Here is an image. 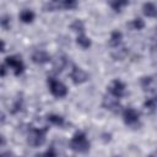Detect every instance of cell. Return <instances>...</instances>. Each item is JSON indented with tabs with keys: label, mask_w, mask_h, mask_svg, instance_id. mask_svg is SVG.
<instances>
[{
	"label": "cell",
	"mask_w": 157,
	"mask_h": 157,
	"mask_svg": "<svg viewBox=\"0 0 157 157\" xmlns=\"http://www.w3.org/2000/svg\"><path fill=\"white\" fill-rule=\"evenodd\" d=\"M20 18H21V21L25 22V23H31V22L34 20V13H33V11H31V10H22V11L20 12Z\"/></svg>",
	"instance_id": "obj_14"
},
{
	"label": "cell",
	"mask_w": 157,
	"mask_h": 157,
	"mask_svg": "<svg viewBox=\"0 0 157 157\" xmlns=\"http://www.w3.org/2000/svg\"><path fill=\"white\" fill-rule=\"evenodd\" d=\"M144 108H145V110H146L148 114L155 113V110H156V99H155L153 97L146 99V102L144 103Z\"/></svg>",
	"instance_id": "obj_16"
},
{
	"label": "cell",
	"mask_w": 157,
	"mask_h": 157,
	"mask_svg": "<svg viewBox=\"0 0 157 157\" xmlns=\"http://www.w3.org/2000/svg\"><path fill=\"white\" fill-rule=\"evenodd\" d=\"M48 128H43V129H31L27 136V142L29 146L32 147H38L42 146L45 142V135H47Z\"/></svg>",
	"instance_id": "obj_2"
},
{
	"label": "cell",
	"mask_w": 157,
	"mask_h": 157,
	"mask_svg": "<svg viewBox=\"0 0 157 157\" xmlns=\"http://www.w3.org/2000/svg\"><path fill=\"white\" fill-rule=\"evenodd\" d=\"M50 60V55L44 52V50H36L33 54H32V61L34 64H38V65H42V64H45Z\"/></svg>",
	"instance_id": "obj_10"
},
{
	"label": "cell",
	"mask_w": 157,
	"mask_h": 157,
	"mask_svg": "<svg viewBox=\"0 0 157 157\" xmlns=\"http://www.w3.org/2000/svg\"><path fill=\"white\" fill-rule=\"evenodd\" d=\"M5 120V117H4V114L2 113H0V123H2Z\"/></svg>",
	"instance_id": "obj_28"
},
{
	"label": "cell",
	"mask_w": 157,
	"mask_h": 157,
	"mask_svg": "<svg viewBox=\"0 0 157 157\" xmlns=\"http://www.w3.org/2000/svg\"><path fill=\"white\" fill-rule=\"evenodd\" d=\"M53 1H61V0H53Z\"/></svg>",
	"instance_id": "obj_30"
},
{
	"label": "cell",
	"mask_w": 157,
	"mask_h": 157,
	"mask_svg": "<svg viewBox=\"0 0 157 157\" xmlns=\"http://www.w3.org/2000/svg\"><path fill=\"white\" fill-rule=\"evenodd\" d=\"M5 50V42L0 39V53H2Z\"/></svg>",
	"instance_id": "obj_27"
},
{
	"label": "cell",
	"mask_w": 157,
	"mask_h": 157,
	"mask_svg": "<svg viewBox=\"0 0 157 157\" xmlns=\"http://www.w3.org/2000/svg\"><path fill=\"white\" fill-rule=\"evenodd\" d=\"M70 148L75 152L86 153L90 151V141L87 140V137L83 132L77 131L70 140Z\"/></svg>",
	"instance_id": "obj_1"
},
{
	"label": "cell",
	"mask_w": 157,
	"mask_h": 157,
	"mask_svg": "<svg viewBox=\"0 0 157 157\" xmlns=\"http://www.w3.org/2000/svg\"><path fill=\"white\" fill-rule=\"evenodd\" d=\"M108 91H109V94H112L117 98H120L125 94V85L120 80H114L109 85Z\"/></svg>",
	"instance_id": "obj_7"
},
{
	"label": "cell",
	"mask_w": 157,
	"mask_h": 157,
	"mask_svg": "<svg viewBox=\"0 0 157 157\" xmlns=\"http://www.w3.org/2000/svg\"><path fill=\"white\" fill-rule=\"evenodd\" d=\"M141 87L145 92L155 94V92H156V78H155V76H144L141 78Z\"/></svg>",
	"instance_id": "obj_9"
},
{
	"label": "cell",
	"mask_w": 157,
	"mask_h": 157,
	"mask_svg": "<svg viewBox=\"0 0 157 157\" xmlns=\"http://www.w3.org/2000/svg\"><path fill=\"white\" fill-rule=\"evenodd\" d=\"M5 63H6V65H9L13 70L15 75H17V76L25 70V65H23L22 60L20 58L15 56V55H11V56L5 58Z\"/></svg>",
	"instance_id": "obj_6"
},
{
	"label": "cell",
	"mask_w": 157,
	"mask_h": 157,
	"mask_svg": "<svg viewBox=\"0 0 157 157\" xmlns=\"http://www.w3.org/2000/svg\"><path fill=\"white\" fill-rule=\"evenodd\" d=\"M70 78L72 80L74 83L80 85V83H83V82H86V81L88 80V75H87V72L83 71L81 67L74 65V66H72V70H71V72H70Z\"/></svg>",
	"instance_id": "obj_5"
},
{
	"label": "cell",
	"mask_w": 157,
	"mask_h": 157,
	"mask_svg": "<svg viewBox=\"0 0 157 157\" xmlns=\"http://www.w3.org/2000/svg\"><path fill=\"white\" fill-rule=\"evenodd\" d=\"M129 0H109V5L115 10V11H120V7L124 5H128Z\"/></svg>",
	"instance_id": "obj_20"
},
{
	"label": "cell",
	"mask_w": 157,
	"mask_h": 157,
	"mask_svg": "<svg viewBox=\"0 0 157 157\" xmlns=\"http://www.w3.org/2000/svg\"><path fill=\"white\" fill-rule=\"evenodd\" d=\"M4 144H5V139L0 135V145H4Z\"/></svg>",
	"instance_id": "obj_29"
},
{
	"label": "cell",
	"mask_w": 157,
	"mask_h": 157,
	"mask_svg": "<svg viewBox=\"0 0 157 157\" xmlns=\"http://www.w3.org/2000/svg\"><path fill=\"white\" fill-rule=\"evenodd\" d=\"M0 26L4 29H9L10 28V17L9 16H2L0 17Z\"/></svg>",
	"instance_id": "obj_23"
},
{
	"label": "cell",
	"mask_w": 157,
	"mask_h": 157,
	"mask_svg": "<svg viewBox=\"0 0 157 157\" xmlns=\"http://www.w3.org/2000/svg\"><path fill=\"white\" fill-rule=\"evenodd\" d=\"M6 75V69L4 65H0V76H5Z\"/></svg>",
	"instance_id": "obj_25"
},
{
	"label": "cell",
	"mask_w": 157,
	"mask_h": 157,
	"mask_svg": "<svg viewBox=\"0 0 157 157\" xmlns=\"http://www.w3.org/2000/svg\"><path fill=\"white\" fill-rule=\"evenodd\" d=\"M66 65H67V59H66V56L63 55V54L56 55L55 59L53 60V70H54L55 72H61V71L65 69Z\"/></svg>",
	"instance_id": "obj_11"
},
{
	"label": "cell",
	"mask_w": 157,
	"mask_h": 157,
	"mask_svg": "<svg viewBox=\"0 0 157 157\" xmlns=\"http://www.w3.org/2000/svg\"><path fill=\"white\" fill-rule=\"evenodd\" d=\"M21 108H22V98H17L16 99V102H15V104L12 105V113H17L18 110H21Z\"/></svg>",
	"instance_id": "obj_24"
},
{
	"label": "cell",
	"mask_w": 157,
	"mask_h": 157,
	"mask_svg": "<svg viewBox=\"0 0 157 157\" xmlns=\"http://www.w3.org/2000/svg\"><path fill=\"white\" fill-rule=\"evenodd\" d=\"M48 121L53 125L61 126L64 124V118L60 115H56V114H50V115H48Z\"/></svg>",
	"instance_id": "obj_17"
},
{
	"label": "cell",
	"mask_w": 157,
	"mask_h": 157,
	"mask_svg": "<svg viewBox=\"0 0 157 157\" xmlns=\"http://www.w3.org/2000/svg\"><path fill=\"white\" fill-rule=\"evenodd\" d=\"M44 155H48V156H55L56 153H55V151H54L53 148H50V150H48V151H47Z\"/></svg>",
	"instance_id": "obj_26"
},
{
	"label": "cell",
	"mask_w": 157,
	"mask_h": 157,
	"mask_svg": "<svg viewBox=\"0 0 157 157\" xmlns=\"http://www.w3.org/2000/svg\"><path fill=\"white\" fill-rule=\"evenodd\" d=\"M131 25H132L134 29H137V31H140V29H142V28L145 27V22H144L141 18H135Z\"/></svg>",
	"instance_id": "obj_22"
},
{
	"label": "cell",
	"mask_w": 157,
	"mask_h": 157,
	"mask_svg": "<svg viewBox=\"0 0 157 157\" xmlns=\"http://www.w3.org/2000/svg\"><path fill=\"white\" fill-rule=\"evenodd\" d=\"M70 28L72 31H75V32H78V33H83V31H85V26H83V22L81 20H75L71 23Z\"/></svg>",
	"instance_id": "obj_18"
},
{
	"label": "cell",
	"mask_w": 157,
	"mask_h": 157,
	"mask_svg": "<svg viewBox=\"0 0 157 157\" xmlns=\"http://www.w3.org/2000/svg\"><path fill=\"white\" fill-rule=\"evenodd\" d=\"M121 39H123V34L119 32V31H114L110 36V39H109V45L110 47H118L120 43H121Z\"/></svg>",
	"instance_id": "obj_13"
},
{
	"label": "cell",
	"mask_w": 157,
	"mask_h": 157,
	"mask_svg": "<svg viewBox=\"0 0 157 157\" xmlns=\"http://www.w3.org/2000/svg\"><path fill=\"white\" fill-rule=\"evenodd\" d=\"M123 118H124L125 124L132 126V125H135V124L139 121L140 115H139V112L135 110L134 108H126V109L123 112Z\"/></svg>",
	"instance_id": "obj_8"
},
{
	"label": "cell",
	"mask_w": 157,
	"mask_h": 157,
	"mask_svg": "<svg viewBox=\"0 0 157 157\" xmlns=\"http://www.w3.org/2000/svg\"><path fill=\"white\" fill-rule=\"evenodd\" d=\"M60 6H61L63 9H66V10L76 9V6H77V0H61V1H60Z\"/></svg>",
	"instance_id": "obj_19"
},
{
	"label": "cell",
	"mask_w": 157,
	"mask_h": 157,
	"mask_svg": "<svg viewBox=\"0 0 157 157\" xmlns=\"http://www.w3.org/2000/svg\"><path fill=\"white\" fill-rule=\"evenodd\" d=\"M102 105L103 108L113 112V113H119L121 110V104L119 103L118 98L109 94V96H104L103 97V101H102Z\"/></svg>",
	"instance_id": "obj_4"
},
{
	"label": "cell",
	"mask_w": 157,
	"mask_h": 157,
	"mask_svg": "<svg viewBox=\"0 0 157 157\" xmlns=\"http://www.w3.org/2000/svg\"><path fill=\"white\" fill-rule=\"evenodd\" d=\"M48 86H49L50 93H52L54 97L61 98V97H65L66 93H67L66 86H65L63 82L55 80L54 77H48Z\"/></svg>",
	"instance_id": "obj_3"
},
{
	"label": "cell",
	"mask_w": 157,
	"mask_h": 157,
	"mask_svg": "<svg viewBox=\"0 0 157 157\" xmlns=\"http://www.w3.org/2000/svg\"><path fill=\"white\" fill-rule=\"evenodd\" d=\"M128 54V50L125 48H121V49H118L117 53H113V58L115 60H123Z\"/></svg>",
	"instance_id": "obj_21"
},
{
	"label": "cell",
	"mask_w": 157,
	"mask_h": 157,
	"mask_svg": "<svg viewBox=\"0 0 157 157\" xmlns=\"http://www.w3.org/2000/svg\"><path fill=\"white\" fill-rule=\"evenodd\" d=\"M76 43H77L81 48H83V49H86V48H90V47H91V40H90V38H88V37H86L83 33H81V34L76 38Z\"/></svg>",
	"instance_id": "obj_15"
},
{
	"label": "cell",
	"mask_w": 157,
	"mask_h": 157,
	"mask_svg": "<svg viewBox=\"0 0 157 157\" xmlns=\"http://www.w3.org/2000/svg\"><path fill=\"white\" fill-rule=\"evenodd\" d=\"M142 12L147 17H155L156 16V6L152 2H145L142 6Z\"/></svg>",
	"instance_id": "obj_12"
}]
</instances>
